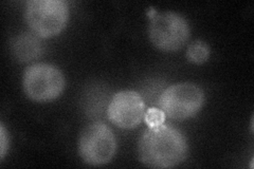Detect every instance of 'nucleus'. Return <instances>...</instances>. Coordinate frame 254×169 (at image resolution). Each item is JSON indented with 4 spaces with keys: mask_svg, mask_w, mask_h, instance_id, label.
I'll list each match as a JSON object with an SVG mask.
<instances>
[{
    "mask_svg": "<svg viewBox=\"0 0 254 169\" xmlns=\"http://www.w3.org/2000/svg\"><path fill=\"white\" fill-rule=\"evenodd\" d=\"M188 142L179 130L168 125L149 127L138 143L141 162L153 168H169L184 162L188 156Z\"/></svg>",
    "mask_w": 254,
    "mask_h": 169,
    "instance_id": "nucleus-1",
    "label": "nucleus"
},
{
    "mask_svg": "<svg viewBox=\"0 0 254 169\" xmlns=\"http://www.w3.org/2000/svg\"><path fill=\"white\" fill-rule=\"evenodd\" d=\"M26 20L35 35L48 38L65 28L69 11L63 0H31L26 7Z\"/></svg>",
    "mask_w": 254,
    "mask_h": 169,
    "instance_id": "nucleus-2",
    "label": "nucleus"
},
{
    "mask_svg": "<svg viewBox=\"0 0 254 169\" xmlns=\"http://www.w3.org/2000/svg\"><path fill=\"white\" fill-rule=\"evenodd\" d=\"M203 104V91L192 83L170 86L159 99V107L164 114L176 120H184L195 115Z\"/></svg>",
    "mask_w": 254,
    "mask_h": 169,
    "instance_id": "nucleus-3",
    "label": "nucleus"
},
{
    "mask_svg": "<svg viewBox=\"0 0 254 169\" xmlns=\"http://www.w3.org/2000/svg\"><path fill=\"white\" fill-rule=\"evenodd\" d=\"M117 149L115 135L110 128L95 122L84 128L79 136L78 152L89 165H104L110 162Z\"/></svg>",
    "mask_w": 254,
    "mask_h": 169,
    "instance_id": "nucleus-4",
    "label": "nucleus"
},
{
    "mask_svg": "<svg viewBox=\"0 0 254 169\" xmlns=\"http://www.w3.org/2000/svg\"><path fill=\"white\" fill-rule=\"evenodd\" d=\"M23 90L31 100L48 102L59 98L65 87L62 72L49 63L28 67L22 77Z\"/></svg>",
    "mask_w": 254,
    "mask_h": 169,
    "instance_id": "nucleus-5",
    "label": "nucleus"
},
{
    "mask_svg": "<svg viewBox=\"0 0 254 169\" xmlns=\"http://www.w3.org/2000/svg\"><path fill=\"white\" fill-rule=\"evenodd\" d=\"M148 34L152 43L163 51H177L184 47L190 37V27L181 15L163 12L150 20Z\"/></svg>",
    "mask_w": 254,
    "mask_h": 169,
    "instance_id": "nucleus-6",
    "label": "nucleus"
},
{
    "mask_svg": "<svg viewBox=\"0 0 254 169\" xmlns=\"http://www.w3.org/2000/svg\"><path fill=\"white\" fill-rule=\"evenodd\" d=\"M145 105L139 93L120 91L111 100L107 114L110 122L122 129H132L141 124L145 115Z\"/></svg>",
    "mask_w": 254,
    "mask_h": 169,
    "instance_id": "nucleus-7",
    "label": "nucleus"
},
{
    "mask_svg": "<svg viewBox=\"0 0 254 169\" xmlns=\"http://www.w3.org/2000/svg\"><path fill=\"white\" fill-rule=\"evenodd\" d=\"M12 51L19 61L27 62L41 56L43 46L37 35L21 33L13 39Z\"/></svg>",
    "mask_w": 254,
    "mask_h": 169,
    "instance_id": "nucleus-8",
    "label": "nucleus"
},
{
    "mask_svg": "<svg viewBox=\"0 0 254 169\" xmlns=\"http://www.w3.org/2000/svg\"><path fill=\"white\" fill-rule=\"evenodd\" d=\"M210 49L208 45L200 40L193 43L188 48L187 57L190 62L203 63L209 59Z\"/></svg>",
    "mask_w": 254,
    "mask_h": 169,
    "instance_id": "nucleus-9",
    "label": "nucleus"
},
{
    "mask_svg": "<svg viewBox=\"0 0 254 169\" xmlns=\"http://www.w3.org/2000/svg\"><path fill=\"white\" fill-rule=\"evenodd\" d=\"M144 119L149 127H158L164 123L165 114L161 109L150 108L145 112Z\"/></svg>",
    "mask_w": 254,
    "mask_h": 169,
    "instance_id": "nucleus-10",
    "label": "nucleus"
},
{
    "mask_svg": "<svg viewBox=\"0 0 254 169\" xmlns=\"http://www.w3.org/2000/svg\"><path fill=\"white\" fill-rule=\"evenodd\" d=\"M0 158L3 159L7 146H9V139H7V135L4 129L3 124L0 125Z\"/></svg>",
    "mask_w": 254,
    "mask_h": 169,
    "instance_id": "nucleus-11",
    "label": "nucleus"
},
{
    "mask_svg": "<svg viewBox=\"0 0 254 169\" xmlns=\"http://www.w3.org/2000/svg\"><path fill=\"white\" fill-rule=\"evenodd\" d=\"M251 130L253 131V118L251 119Z\"/></svg>",
    "mask_w": 254,
    "mask_h": 169,
    "instance_id": "nucleus-12",
    "label": "nucleus"
}]
</instances>
